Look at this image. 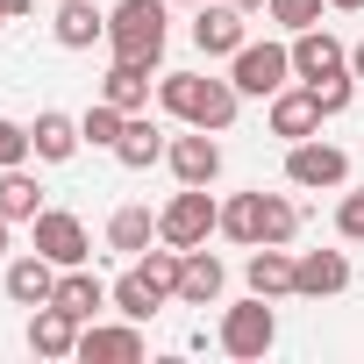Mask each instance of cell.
<instances>
[{
    "label": "cell",
    "instance_id": "cell-29",
    "mask_svg": "<svg viewBox=\"0 0 364 364\" xmlns=\"http://www.w3.org/2000/svg\"><path fill=\"white\" fill-rule=\"evenodd\" d=\"M136 272H143L164 300H178V250H171V243H164V250H143V257H136Z\"/></svg>",
    "mask_w": 364,
    "mask_h": 364
},
{
    "label": "cell",
    "instance_id": "cell-21",
    "mask_svg": "<svg viewBox=\"0 0 364 364\" xmlns=\"http://www.w3.org/2000/svg\"><path fill=\"white\" fill-rule=\"evenodd\" d=\"M250 293H264V300L293 293V257H286V243H257V250H250Z\"/></svg>",
    "mask_w": 364,
    "mask_h": 364
},
{
    "label": "cell",
    "instance_id": "cell-14",
    "mask_svg": "<svg viewBox=\"0 0 364 364\" xmlns=\"http://www.w3.org/2000/svg\"><path fill=\"white\" fill-rule=\"evenodd\" d=\"M321 129V100H314V86H300V93H272V136H286V143H307Z\"/></svg>",
    "mask_w": 364,
    "mask_h": 364
},
{
    "label": "cell",
    "instance_id": "cell-2",
    "mask_svg": "<svg viewBox=\"0 0 364 364\" xmlns=\"http://www.w3.org/2000/svg\"><path fill=\"white\" fill-rule=\"evenodd\" d=\"M208 229H222V208L208 200V186L171 193V200H164V215H157V243H171V250H200V243H208Z\"/></svg>",
    "mask_w": 364,
    "mask_h": 364
},
{
    "label": "cell",
    "instance_id": "cell-27",
    "mask_svg": "<svg viewBox=\"0 0 364 364\" xmlns=\"http://www.w3.org/2000/svg\"><path fill=\"white\" fill-rule=\"evenodd\" d=\"M200 86H208L200 72H164V79H157V100H164L178 122H193V107H200Z\"/></svg>",
    "mask_w": 364,
    "mask_h": 364
},
{
    "label": "cell",
    "instance_id": "cell-15",
    "mask_svg": "<svg viewBox=\"0 0 364 364\" xmlns=\"http://www.w3.org/2000/svg\"><path fill=\"white\" fill-rule=\"evenodd\" d=\"M50 293H58V264H50L43 250H29V257L8 264V300H15V307H43Z\"/></svg>",
    "mask_w": 364,
    "mask_h": 364
},
{
    "label": "cell",
    "instance_id": "cell-23",
    "mask_svg": "<svg viewBox=\"0 0 364 364\" xmlns=\"http://www.w3.org/2000/svg\"><path fill=\"white\" fill-rule=\"evenodd\" d=\"M150 236H157V215H150V208H114V222H107V250L143 257V250H150Z\"/></svg>",
    "mask_w": 364,
    "mask_h": 364
},
{
    "label": "cell",
    "instance_id": "cell-24",
    "mask_svg": "<svg viewBox=\"0 0 364 364\" xmlns=\"http://www.w3.org/2000/svg\"><path fill=\"white\" fill-rule=\"evenodd\" d=\"M236 100H243L236 79H208V86H200V107H193V129H215V136H222V129L236 122Z\"/></svg>",
    "mask_w": 364,
    "mask_h": 364
},
{
    "label": "cell",
    "instance_id": "cell-34",
    "mask_svg": "<svg viewBox=\"0 0 364 364\" xmlns=\"http://www.w3.org/2000/svg\"><path fill=\"white\" fill-rule=\"evenodd\" d=\"M336 229H343L350 243H364V186H357V193H343V208H336Z\"/></svg>",
    "mask_w": 364,
    "mask_h": 364
},
{
    "label": "cell",
    "instance_id": "cell-28",
    "mask_svg": "<svg viewBox=\"0 0 364 364\" xmlns=\"http://www.w3.org/2000/svg\"><path fill=\"white\" fill-rule=\"evenodd\" d=\"M122 129H129V114H122L114 100H100V107H86V122H79V136H86L93 150H114V143H122Z\"/></svg>",
    "mask_w": 364,
    "mask_h": 364
},
{
    "label": "cell",
    "instance_id": "cell-30",
    "mask_svg": "<svg viewBox=\"0 0 364 364\" xmlns=\"http://www.w3.org/2000/svg\"><path fill=\"white\" fill-rule=\"evenodd\" d=\"M300 236V208L286 193H264V243H293Z\"/></svg>",
    "mask_w": 364,
    "mask_h": 364
},
{
    "label": "cell",
    "instance_id": "cell-1",
    "mask_svg": "<svg viewBox=\"0 0 364 364\" xmlns=\"http://www.w3.org/2000/svg\"><path fill=\"white\" fill-rule=\"evenodd\" d=\"M164 0H122L107 15V50L129 58V65H157L164 58Z\"/></svg>",
    "mask_w": 364,
    "mask_h": 364
},
{
    "label": "cell",
    "instance_id": "cell-20",
    "mask_svg": "<svg viewBox=\"0 0 364 364\" xmlns=\"http://www.w3.org/2000/svg\"><path fill=\"white\" fill-rule=\"evenodd\" d=\"M164 150H171V143H164V129H157V122H143V114H129V129H122L114 157H122L129 171H150V164H157Z\"/></svg>",
    "mask_w": 364,
    "mask_h": 364
},
{
    "label": "cell",
    "instance_id": "cell-7",
    "mask_svg": "<svg viewBox=\"0 0 364 364\" xmlns=\"http://www.w3.org/2000/svg\"><path fill=\"white\" fill-rule=\"evenodd\" d=\"M171 171H178V186H215V171H222V143L215 129H193V136H171Z\"/></svg>",
    "mask_w": 364,
    "mask_h": 364
},
{
    "label": "cell",
    "instance_id": "cell-11",
    "mask_svg": "<svg viewBox=\"0 0 364 364\" xmlns=\"http://www.w3.org/2000/svg\"><path fill=\"white\" fill-rule=\"evenodd\" d=\"M79 328H86L79 314H65L58 300H43V307L29 314V350H36V357H79Z\"/></svg>",
    "mask_w": 364,
    "mask_h": 364
},
{
    "label": "cell",
    "instance_id": "cell-16",
    "mask_svg": "<svg viewBox=\"0 0 364 364\" xmlns=\"http://www.w3.org/2000/svg\"><path fill=\"white\" fill-rule=\"evenodd\" d=\"M50 36H58L65 50H93V43L107 36V15L93 8V0H58V22H50Z\"/></svg>",
    "mask_w": 364,
    "mask_h": 364
},
{
    "label": "cell",
    "instance_id": "cell-6",
    "mask_svg": "<svg viewBox=\"0 0 364 364\" xmlns=\"http://www.w3.org/2000/svg\"><path fill=\"white\" fill-rule=\"evenodd\" d=\"M36 250H43L58 272L86 264V222H79V215H65V208H43V215H36Z\"/></svg>",
    "mask_w": 364,
    "mask_h": 364
},
{
    "label": "cell",
    "instance_id": "cell-19",
    "mask_svg": "<svg viewBox=\"0 0 364 364\" xmlns=\"http://www.w3.org/2000/svg\"><path fill=\"white\" fill-rule=\"evenodd\" d=\"M0 215H8V222H36L43 215V186L22 164H0Z\"/></svg>",
    "mask_w": 364,
    "mask_h": 364
},
{
    "label": "cell",
    "instance_id": "cell-39",
    "mask_svg": "<svg viewBox=\"0 0 364 364\" xmlns=\"http://www.w3.org/2000/svg\"><path fill=\"white\" fill-rule=\"evenodd\" d=\"M229 8H243V15H250V8H264V0H229Z\"/></svg>",
    "mask_w": 364,
    "mask_h": 364
},
{
    "label": "cell",
    "instance_id": "cell-10",
    "mask_svg": "<svg viewBox=\"0 0 364 364\" xmlns=\"http://www.w3.org/2000/svg\"><path fill=\"white\" fill-rule=\"evenodd\" d=\"M293 72L314 86V79H336V72H350V43H336L321 22L314 29H300V43H293Z\"/></svg>",
    "mask_w": 364,
    "mask_h": 364
},
{
    "label": "cell",
    "instance_id": "cell-36",
    "mask_svg": "<svg viewBox=\"0 0 364 364\" xmlns=\"http://www.w3.org/2000/svg\"><path fill=\"white\" fill-rule=\"evenodd\" d=\"M0 15H8V22H22V15H29V0H0Z\"/></svg>",
    "mask_w": 364,
    "mask_h": 364
},
{
    "label": "cell",
    "instance_id": "cell-35",
    "mask_svg": "<svg viewBox=\"0 0 364 364\" xmlns=\"http://www.w3.org/2000/svg\"><path fill=\"white\" fill-rule=\"evenodd\" d=\"M350 72H357V86H364V36L350 43Z\"/></svg>",
    "mask_w": 364,
    "mask_h": 364
},
{
    "label": "cell",
    "instance_id": "cell-38",
    "mask_svg": "<svg viewBox=\"0 0 364 364\" xmlns=\"http://www.w3.org/2000/svg\"><path fill=\"white\" fill-rule=\"evenodd\" d=\"M0 257H8V215H0Z\"/></svg>",
    "mask_w": 364,
    "mask_h": 364
},
{
    "label": "cell",
    "instance_id": "cell-22",
    "mask_svg": "<svg viewBox=\"0 0 364 364\" xmlns=\"http://www.w3.org/2000/svg\"><path fill=\"white\" fill-rule=\"evenodd\" d=\"M50 300H58L65 314H79V321H93V314H100V307H107L114 293H107V286H100L93 272H79V264H72V272L58 279V293H50Z\"/></svg>",
    "mask_w": 364,
    "mask_h": 364
},
{
    "label": "cell",
    "instance_id": "cell-4",
    "mask_svg": "<svg viewBox=\"0 0 364 364\" xmlns=\"http://www.w3.org/2000/svg\"><path fill=\"white\" fill-rule=\"evenodd\" d=\"M272 336H279V314L264 307V293L222 314V350H229V357H264V350H272Z\"/></svg>",
    "mask_w": 364,
    "mask_h": 364
},
{
    "label": "cell",
    "instance_id": "cell-3",
    "mask_svg": "<svg viewBox=\"0 0 364 364\" xmlns=\"http://www.w3.org/2000/svg\"><path fill=\"white\" fill-rule=\"evenodd\" d=\"M286 79H293V50H286V43H243V50H236V93L272 100Z\"/></svg>",
    "mask_w": 364,
    "mask_h": 364
},
{
    "label": "cell",
    "instance_id": "cell-9",
    "mask_svg": "<svg viewBox=\"0 0 364 364\" xmlns=\"http://www.w3.org/2000/svg\"><path fill=\"white\" fill-rule=\"evenodd\" d=\"M222 286H229V272H222V257L208 243L200 250H178V300H186V307H215Z\"/></svg>",
    "mask_w": 364,
    "mask_h": 364
},
{
    "label": "cell",
    "instance_id": "cell-12",
    "mask_svg": "<svg viewBox=\"0 0 364 364\" xmlns=\"http://www.w3.org/2000/svg\"><path fill=\"white\" fill-rule=\"evenodd\" d=\"M343 286H350V257H343V250H307V257H293V293L328 300V293H343Z\"/></svg>",
    "mask_w": 364,
    "mask_h": 364
},
{
    "label": "cell",
    "instance_id": "cell-33",
    "mask_svg": "<svg viewBox=\"0 0 364 364\" xmlns=\"http://www.w3.org/2000/svg\"><path fill=\"white\" fill-rule=\"evenodd\" d=\"M36 143H29V129L22 122H8V114H0V164H22Z\"/></svg>",
    "mask_w": 364,
    "mask_h": 364
},
{
    "label": "cell",
    "instance_id": "cell-32",
    "mask_svg": "<svg viewBox=\"0 0 364 364\" xmlns=\"http://www.w3.org/2000/svg\"><path fill=\"white\" fill-rule=\"evenodd\" d=\"M350 93H357V72H336V79H314V100H321V114H343V107H350Z\"/></svg>",
    "mask_w": 364,
    "mask_h": 364
},
{
    "label": "cell",
    "instance_id": "cell-13",
    "mask_svg": "<svg viewBox=\"0 0 364 364\" xmlns=\"http://www.w3.org/2000/svg\"><path fill=\"white\" fill-rule=\"evenodd\" d=\"M193 43L208 58H236L243 50V8H229V0H215V8L193 15Z\"/></svg>",
    "mask_w": 364,
    "mask_h": 364
},
{
    "label": "cell",
    "instance_id": "cell-37",
    "mask_svg": "<svg viewBox=\"0 0 364 364\" xmlns=\"http://www.w3.org/2000/svg\"><path fill=\"white\" fill-rule=\"evenodd\" d=\"M328 8H343V15H357V8H364V0H328Z\"/></svg>",
    "mask_w": 364,
    "mask_h": 364
},
{
    "label": "cell",
    "instance_id": "cell-8",
    "mask_svg": "<svg viewBox=\"0 0 364 364\" xmlns=\"http://www.w3.org/2000/svg\"><path fill=\"white\" fill-rule=\"evenodd\" d=\"M79 357L86 364H136L143 357V328L122 314V328H107V321H86L79 328Z\"/></svg>",
    "mask_w": 364,
    "mask_h": 364
},
{
    "label": "cell",
    "instance_id": "cell-18",
    "mask_svg": "<svg viewBox=\"0 0 364 364\" xmlns=\"http://www.w3.org/2000/svg\"><path fill=\"white\" fill-rule=\"evenodd\" d=\"M29 143H36V157H43V164H65V157H72V150H79L86 136H79V122H72V114L43 107V114L29 122Z\"/></svg>",
    "mask_w": 364,
    "mask_h": 364
},
{
    "label": "cell",
    "instance_id": "cell-17",
    "mask_svg": "<svg viewBox=\"0 0 364 364\" xmlns=\"http://www.w3.org/2000/svg\"><path fill=\"white\" fill-rule=\"evenodd\" d=\"M100 100H114L122 114H143V107H150V65L114 58V65H107V79H100Z\"/></svg>",
    "mask_w": 364,
    "mask_h": 364
},
{
    "label": "cell",
    "instance_id": "cell-5",
    "mask_svg": "<svg viewBox=\"0 0 364 364\" xmlns=\"http://www.w3.org/2000/svg\"><path fill=\"white\" fill-rule=\"evenodd\" d=\"M286 178H293V186H307V193H321V186H343V178H350V157L336 150V143H293L286 150Z\"/></svg>",
    "mask_w": 364,
    "mask_h": 364
},
{
    "label": "cell",
    "instance_id": "cell-25",
    "mask_svg": "<svg viewBox=\"0 0 364 364\" xmlns=\"http://www.w3.org/2000/svg\"><path fill=\"white\" fill-rule=\"evenodd\" d=\"M222 236H236V243H264V193H236L229 208H222Z\"/></svg>",
    "mask_w": 364,
    "mask_h": 364
},
{
    "label": "cell",
    "instance_id": "cell-40",
    "mask_svg": "<svg viewBox=\"0 0 364 364\" xmlns=\"http://www.w3.org/2000/svg\"><path fill=\"white\" fill-rule=\"evenodd\" d=\"M0 22H8V15H0Z\"/></svg>",
    "mask_w": 364,
    "mask_h": 364
},
{
    "label": "cell",
    "instance_id": "cell-26",
    "mask_svg": "<svg viewBox=\"0 0 364 364\" xmlns=\"http://www.w3.org/2000/svg\"><path fill=\"white\" fill-rule=\"evenodd\" d=\"M107 293H114V307H122V314H129V321H150V314H157V307H164V293H157V286H150V279H143V272H136V264H129V272H122V279H114V286H107Z\"/></svg>",
    "mask_w": 364,
    "mask_h": 364
},
{
    "label": "cell",
    "instance_id": "cell-31",
    "mask_svg": "<svg viewBox=\"0 0 364 364\" xmlns=\"http://www.w3.org/2000/svg\"><path fill=\"white\" fill-rule=\"evenodd\" d=\"M264 15H272L279 29H293V36H300V29H314V22H321V0H264Z\"/></svg>",
    "mask_w": 364,
    "mask_h": 364
}]
</instances>
